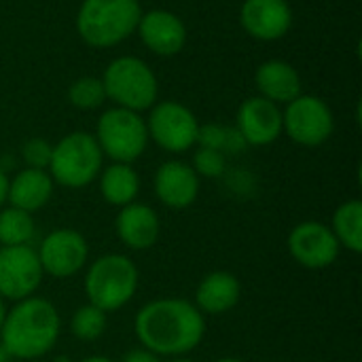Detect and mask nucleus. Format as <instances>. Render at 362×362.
Instances as JSON below:
<instances>
[{
    "instance_id": "9d476101",
    "label": "nucleus",
    "mask_w": 362,
    "mask_h": 362,
    "mask_svg": "<svg viewBox=\"0 0 362 362\" xmlns=\"http://www.w3.org/2000/svg\"><path fill=\"white\" fill-rule=\"evenodd\" d=\"M45 272L40 267L36 248L0 246V297L4 301H23L34 297Z\"/></svg>"
},
{
    "instance_id": "1a4fd4ad",
    "label": "nucleus",
    "mask_w": 362,
    "mask_h": 362,
    "mask_svg": "<svg viewBox=\"0 0 362 362\" xmlns=\"http://www.w3.org/2000/svg\"><path fill=\"white\" fill-rule=\"evenodd\" d=\"M333 110L318 95L301 93L282 110V134H286L299 146H322L333 136Z\"/></svg>"
},
{
    "instance_id": "f8f14e48",
    "label": "nucleus",
    "mask_w": 362,
    "mask_h": 362,
    "mask_svg": "<svg viewBox=\"0 0 362 362\" xmlns=\"http://www.w3.org/2000/svg\"><path fill=\"white\" fill-rule=\"evenodd\" d=\"M286 248L291 257L305 269L331 267L339 257V242L331 227L320 221H303L288 233Z\"/></svg>"
},
{
    "instance_id": "f3484780",
    "label": "nucleus",
    "mask_w": 362,
    "mask_h": 362,
    "mask_svg": "<svg viewBox=\"0 0 362 362\" xmlns=\"http://www.w3.org/2000/svg\"><path fill=\"white\" fill-rule=\"evenodd\" d=\"M115 231L129 250H148L161 235V221L151 206L134 202L119 208Z\"/></svg>"
},
{
    "instance_id": "20e7f679",
    "label": "nucleus",
    "mask_w": 362,
    "mask_h": 362,
    "mask_svg": "<svg viewBox=\"0 0 362 362\" xmlns=\"http://www.w3.org/2000/svg\"><path fill=\"white\" fill-rule=\"evenodd\" d=\"M140 274L136 263L119 252L98 257L83 280L87 303L110 314L125 308L138 291Z\"/></svg>"
},
{
    "instance_id": "bb28decb",
    "label": "nucleus",
    "mask_w": 362,
    "mask_h": 362,
    "mask_svg": "<svg viewBox=\"0 0 362 362\" xmlns=\"http://www.w3.org/2000/svg\"><path fill=\"white\" fill-rule=\"evenodd\" d=\"M191 168L195 170V174L199 178H221L227 172V155H223L214 148L197 146Z\"/></svg>"
},
{
    "instance_id": "473e14b6",
    "label": "nucleus",
    "mask_w": 362,
    "mask_h": 362,
    "mask_svg": "<svg viewBox=\"0 0 362 362\" xmlns=\"http://www.w3.org/2000/svg\"><path fill=\"white\" fill-rule=\"evenodd\" d=\"M11 361H13V358L6 354V350H4V348H2V344H0V362H11Z\"/></svg>"
},
{
    "instance_id": "393cba45",
    "label": "nucleus",
    "mask_w": 362,
    "mask_h": 362,
    "mask_svg": "<svg viewBox=\"0 0 362 362\" xmlns=\"http://www.w3.org/2000/svg\"><path fill=\"white\" fill-rule=\"evenodd\" d=\"M106 316L108 314L102 312L100 308L85 303L74 312V316L70 320V333L81 341H95L106 331V322H108Z\"/></svg>"
},
{
    "instance_id": "7c9ffc66",
    "label": "nucleus",
    "mask_w": 362,
    "mask_h": 362,
    "mask_svg": "<svg viewBox=\"0 0 362 362\" xmlns=\"http://www.w3.org/2000/svg\"><path fill=\"white\" fill-rule=\"evenodd\" d=\"M81 362H115V361H110L108 356H100V354H95V356H87V358H83Z\"/></svg>"
},
{
    "instance_id": "0eeeda50",
    "label": "nucleus",
    "mask_w": 362,
    "mask_h": 362,
    "mask_svg": "<svg viewBox=\"0 0 362 362\" xmlns=\"http://www.w3.org/2000/svg\"><path fill=\"white\" fill-rule=\"evenodd\" d=\"M93 138L102 155L115 163H134L144 155L151 142L144 117L119 106H112L100 115Z\"/></svg>"
},
{
    "instance_id": "cd10ccee",
    "label": "nucleus",
    "mask_w": 362,
    "mask_h": 362,
    "mask_svg": "<svg viewBox=\"0 0 362 362\" xmlns=\"http://www.w3.org/2000/svg\"><path fill=\"white\" fill-rule=\"evenodd\" d=\"M51 153H53V144L47 142L45 138H30L21 146V157L25 161V168H34V170H47L51 161Z\"/></svg>"
},
{
    "instance_id": "a211bd4d",
    "label": "nucleus",
    "mask_w": 362,
    "mask_h": 362,
    "mask_svg": "<svg viewBox=\"0 0 362 362\" xmlns=\"http://www.w3.org/2000/svg\"><path fill=\"white\" fill-rule=\"evenodd\" d=\"M255 87L261 98L286 106L303 93L301 74L286 59H267L255 70Z\"/></svg>"
},
{
    "instance_id": "f03ea898",
    "label": "nucleus",
    "mask_w": 362,
    "mask_h": 362,
    "mask_svg": "<svg viewBox=\"0 0 362 362\" xmlns=\"http://www.w3.org/2000/svg\"><path fill=\"white\" fill-rule=\"evenodd\" d=\"M62 320L55 305L42 297H28L6 310L0 344L11 358L40 361L59 339Z\"/></svg>"
},
{
    "instance_id": "c85d7f7f",
    "label": "nucleus",
    "mask_w": 362,
    "mask_h": 362,
    "mask_svg": "<svg viewBox=\"0 0 362 362\" xmlns=\"http://www.w3.org/2000/svg\"><path fill=\"white\" fill-rule=\"evenodd\" d=\"M121 362H161V358L144 348H136V350H129Z\"/></svg>"
},
{
    "instance_id": "7ed1b4c3",
    "label": "nucleus",
    "mask_w": 362,
    "mask_h": 362,
    "mask_svg": "<svg viewBox=\"0 0 362 362\" xmlns=\"http://www.w3.org/2000/svg\"><path fill=\"white\" fill-rule=\"evenodd\" d=\"M140 17L138 0H83L76 13V32L91 49H110L138 30Z\"/></svg>"
},
{
    "instance_id": "f257e3e1",
    "label": "nucleus",
    "mask_w": 362,
    "mask_h": 362,
    "mask_svg": "<svg viewBox=\"0 0 362 362\" xmlns=\"http://www.w3.org/2000/svg\"><path fill=\"white\" fill-rule=\"evenodd\" d=\"M140 346L159 358H178L193 352L206 335V316L193 301L163 297L148 301L134 318Z\"/></svg>"
},
{
    "instance_id": "9b49d317",
    "label": "nucleus",
    "mask_w": 362,
    "mask_h": 362,
    "mask_svg": "<svg viewBox=\"0 0 362 362\" xmlns=\"http://www.w3.org/2000/svg\"><path fill=\"white\" fill-rule=\"evenodd\" d=\"M40 267L47 276L66 280L78 274L89 259L87 240L74 229H55L47 233L36 250Z\"/></svg>"
},
{
    "instance_id": "a878e982",
    "label": "nucleus",
    "mask_w": 362,
    "mask_h": 362,
    "mask_svg": "<svg viewBox=\"0 0 362 362\" xmlns=\"http://www.w3.org/2000/svg\"><path fill=\"white\" fill-rule=\"evenodd\" d=\"M68 102L78 110H95L106 102L104 83L100 76H78L68 87Z\"/></svg>"
},
{
    "instance_id": "ddd939ff",
    "label": "nucleus",
    "mask_w": 362,
    "mask_h": 362,
    "mask_svg": "<svg viewBox=\"0 0 362 362\" xmlns=\"http://www.w3.org/2000/svg\"><path fill=\"white\" fill-rule=\"evenodd\" d=\"M293 21L295 15L288 0H244L240 6L244 32L263 42L284 38L291 32Z\"/></svg>"
},
{
    "instance_id": "4468645a",
    "label": "nucleus",
    "mask_w": 362,
    "mask_h": 362,
    "mask_svg": "<svg viewBox=\"0 0 362 362\" xmlns=\"http://www.w3.org/2000/svg\"><path fill=\"white\" fill-rule=\"evenodd\" d=\"M235 127L248 146H269L282 136V108L261 95H252L240 104Z\"/></svg>"
},
{
    "instance_id": "5701e85b",
    "label": "nucleus",
    "mask_w": 362,
    "mask_h": 362,
    "mask_svg": "<svg viewBox=\"0 0 362 362\" xmlns=\"http://www.w3.org/2000/svg\"><path fill=\"white\" fill-rule=\"evenodd\" d=\"M197 146L214 148L223 155H238L248 148L242 134L235 125H223V123H206L199 125L197 132Z\"/></svg>"
},
{
    "instance_id": "2f4dec72",
    "label": "nucleus",
    "mask_w": 362,
    "mask_h": 362,
    "mask_svg": "<svg viewBox=\"0 0 362 362\" xmlns=\"http://www.w3.org/2000/svg\"><path fill=\"white\" fill-rule=\"evenodd\" d=\"M4 318H6V305H4V299L0 297V329L4 325Z\"/></svg>"
},
{
    "instance_id": "72a5a7b5",
    "label": "nucleus",
    "mask_w": 362,
    "mask_h": 362,
    "mask_svg": "<svg viewBox=\"0 0 362 362\" xmlns=\"http://www.w3.org/2000/svg\"><path fill=\"white\" fill-rule=\"evenodd\" d=\"M216 362H242L240 358H233V356H225V358H218Z\"/></svg>"
},
{
    "instance_id": "39448f33",
    "label": "nucleus",
    "mask_w": 362,
    "mask_h": 362,
    "mask_svg": "<svg viewBox=\"0 0 362 362\" xmlns=\"http://www.w3.org/2000/svg\"><path fill=\"white\" fill-rule=\"evenodd\" d=\"M100 78L104 83L106 100H110L119 108L142 115L155 102H159L157 74L144 59L136 55L115 57Z\"/></svg>"
},
{
    "instance_id": "f704fd0d",
    "label": "nucleus",
    "mask_w": 362,
    "mask_h": 362,
    "mask_svg": "<svg viewBox=\"0 0 362 362\" xmlns=\"http://www.w3.org/2000/svg\"><path fill=\"white\" fill-rule=\"evenodd\" d=\"M165 362H195V361H189V358H185V356H178V358H170V361Z\"/></svg>"
},
{
    "instance_id": "e433bc0d",
    "label": "nucleus",
    "mask_w": 362,
    "mask_h": 362,
    "mask_svg": "<svg viewBox=\"0 0 362 362\" xmlns=\"http://www.w3.org/2000/svg\"><path fill=\"white\" fill-rule=\"evenodd\" d=\"M28 362H42V361H28Z\"/></svg>"
},
{
    "instance_id": "412c9836",
    "label": "nucleus",
    "mask_w": 362,
    "mask_h": 362,
    "mask_svg": "<svg viewBox=\"0 0 362 362\" xmlns=\"http://www.w3.org/2000/svg\"><path fill=\"white\" fill-rule=\"evenodd\" d=\"M100 193L110 206L123 208L134 204L140 193V178L132 163H110L100 172Z\"/></svg>"
},
{
    "instance_id": "b1692460",
    "label": "nucleus",
    "mask_w": 362,
    "mask_h": 362,
    "mask_svg": "<svg viewBox=\"0 0 362 362\" xmlns=\"http://www.w3.org/2000/svg\"><path fill=\"white\" fill-rule=\"evenodd\" d=\"M34 238L32 214L6 206L0 208V246H28Z\"/></svg>"
},
{
    "instance_id": "aec40b11",
    "label": "nucleus",
    "mask_w": 362,
    "mask_h": 362,
    "mask_svg": "<svg viewBox=\"0 0 362 362\" xmlns=\"http://www.w3.org/2000/svg\"><path fill=\"white\" fill-rule=\"evenodd\" d=\"M242 297L240 280L229 272H212L202 278L195 291V308L204 316H221L231 312Z\"/></svg>"
},
{
    "instance_id": "dca6fc26",
    "label": "nucleus",
    "mask_w": 362,
    "mask_h": 362,
    "mask_svg": "<svg viewBox=\"0 0 362 362\" xmlns=\"http://www.w3.org/2000/svg\"><path fill=\"white\" fill-rule=\"evenodd\" d=\"M157 199L170 210H185L195 204L199 195V176L191 163L170 159L161 163L153 178Z\"/></svg>"
},
{
    "instance_id": "4be33fe9",
    "label": "nucleus",
    "mask_w": 362,
    "mask_h": 362,
    "mask_svg": "<svg viewBox=\"0 0 362 362\" xmlns=\"http://www.w3.org/2000/svg\"><path fill=\"white\" fill-rule=\"evenodd\" d=\"M331 231L337 238L339 246L346 250L358 255L362 252V202L361 199H350L344 202L331 223Z\"/></svg>"
},
{
    "instance_id": "c756f323",
    "label": "nucleus",
    "mask_w": 362,
    "mask_h": 362,
    "mask_svg": "<svg viewBox=\"0 0 362 362\" xmlns=\"http://www.w3.org/2000/svg\"><path fill=\"white\" fill-rule=\"evenodd\" d=\"M6 195H8V176H6V172L0 168V208H4Z\"/></svg>"
},
{
    "instance_id": "6ab92c4d",
    "label": "nucleus",
    "mask_w": 362,
    "mask_h": 362,
    "mask_svg": "<svg viewBox=\"0 0 362 362\" xmlns=\"http://www.w3.org/2000/svg\"><path fill=\"white\" fill-rule=\"evenodd\" d=\"M53 189H55V182L47 170L23 168L13 178H8L6 202L13 208H19L28 214H34L49 204Z\"/></svg>"
},
{
    "instance_id": "2eb2a0df",
    "label": "nucleus",
    "mask_w": 362,
    "mask_h": 362,
    "mask_svg": "<svg viewBox=\"0 0 362 362\" xmlns=\"http://www.w3.org/2000/svg\"><path fill=\"white\" fill-rule=\"evenodd\" d=\"M136 32L144 47L161 57H172L180 53L187 45L185 21L168 8H151L142 13Z\"/></svg>"
},
{
    "instance_id": "423d86ee",
    "label": "nucleus",
    "mask_w": 362,
    "mask_h": 362,
    "mask_svg": "<svg viewBox=\"0 0 362 362\" xmlns=\"http://www.w3.org/2000/svg\"><path fill=\"white\" fill-rule=\"evenodd\" d=\"M104 168V155L93 138L87 132L66 134L57 144H53L49 176L55 185L66 189H85L91 185Z\"/></svg>"
},
{
    "instance_id": "6e6552de",
    "label": "nucleus",
    "mask_w": 362,
    "mask_h": 362,
    "mask_svg": "<svg viewBox=\"0 0 362 362\" xmlns=\"http://www.w3.org/2000/svg\"><path fill=\"white\" fill-rule=\"evenodd\" d=\"M148 110L151 112L144 119L148 140H153L159 148L180 155L197 144L199 121L189 106L176 100H163L155 102Z\"/></svg>"
},
{
    "instance_id": "c9c22d12",
    "label": "nucleus",
    "mask_w": 362,
    "mask_h": 362,
    "mask_svg": "<svg viewBox=\"0 0 362 362\" xmlns=\"http://www.w3.org/2000/svg\"><path fill=\"white\" fill-rule=\"evenodd\" d=\"M53 362H70V361H68V356H57Z\"/></svg>"
}]
</instances>
